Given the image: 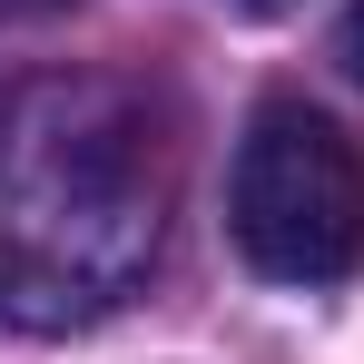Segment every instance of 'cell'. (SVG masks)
<instances>
[{
  "label": "cell",
  "instance_id": "2",
  "mask_svg": "<svg viewBox=\"0 0 364 364\" xmlns=\"http://www.w3.org/2000/svg\"><path fill=\"white\" fill-rule=\"evenodd\" d=\"M227 237L276 286L364 276V148L305 99H266L227 168Z\"/></svg>",
  "mask_w": 364,
  "mask_h": 364
},
{
  "label": "cell",
  "instance_id": "1",
  "mask_svg": "<svg viewBox=\"0 0 364 364\" xmlns=\"http://www.w3.org/2000/svg\"><path fill=\"white\" fill-rule=\"evenodd\" d=\"M178 207V119L158 89L60 69L0 89V325L79 335L119 315Z\"/></svg>",
  "mask_w": 364,
  "mask_h": 364
},
{
  "label": "cell",
  "instance_id": "4",
  "mask_svg": "<svg viewBox=\"0 0 364 364\" xmlns=\"http://www.w3.org/2000/svg\"><path fill=\"white\" fill-rule=\"evenodd\" d=\"M50 10H69V0H0V20H50Z\"/></svg>",
  "mask_w": 364,
  "mask_h": 364
},
{
  "label": "cell",
  "instance_id": "5",
  "mask_svg": "<svg viewBox=\"0 0 364 364\" xmlns=\"http://www.w3.org/2000/svg\"><path fill=\"white\" fill-rule=\"evenodd\" d=\"M227 10H246V20H276V10H296V0H227Z\"/></svg>",
  "mask_w": 364,
  "mask_h": 364
},
{
  "label": "cell",
  "instance_id": "3",
  "mask_svg": "<svg viewBox=\"0 0 364 364\" xmlns=\"http://www.w3.org/2000/svg\"><path fill=\"white\" fill-rule=\"evenodd\" d=\"M335 60H345V69H355V79H364V0H355V10H345V30H335Z\"/></svg>",
  "mask_w": 364,
  "mask_h": 364
}]
</instances>
